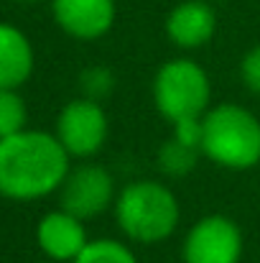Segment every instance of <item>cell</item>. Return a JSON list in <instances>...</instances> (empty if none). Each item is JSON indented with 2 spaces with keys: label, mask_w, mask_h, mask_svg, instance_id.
I'll return each instance as SVG.
<instances>
[{
  "label": "cell",
  "mask_w": 260,
  "mask_h": 263,
  "mask_svg": "<svg viewBox=\"0 0 260 263\" xmlns=\"http://www.w3.org/2000/svg\"><path fill=\"white\" fill-rule=\"evenodd\" d=\"M217 31V13L207 0H184L166 15V36L173 46L191 51L212 41Z\"/></svg>",
  "instance_id": "cell-10"
},
{
  "label": "cell",
  "mask_w": 260,
  "mask_h": 263,
  "mask_svg": "<svg viewBox=\"0 0 260 263\" xmlns=\"http://www.w3.org/2000/svg\"><path fill=\"white\" fill-rule=\"evenodd\" d=\"M202 156L230 172L260 164V120L243 105L225 102L202 118Z\"/></svg>",
  "instance_id": "cell-3"
},
{
  "label": "cell",
  "mask_w": 260,
  "mask_h": 263,
  "mask_svg": "<svg viewBox=\"0 0 260 263\" xmlns=\"http://www.w3.org/2000/svg\"><path fill=\"white\" fill-rule=\"evenodd\" d=\"M18 3H36V0H18Z\"/></svg>",
  "instance_id": "cell-18"
},
{
  "label": "cell",
  "mask_w": 260,
  "mask_h": 263,
  "mask_svg": "<svg viewBox=\"0 0 260 263\" xmlns=\"http://www.w3.org/2000/svg\"><path fill=\"white\" fill-rule=\"evenodd\" d=\"M107 133H110V123L102 102L87 97L67 102L56 118V138L67 148V154L77 159L94 156L105 146Z\"/></svg>",
  "instance_id": "cell-6"
},
{
  "label": "cell",
  "mask_w": 260,
  "mask_h": 263,
  "mask_svg": "<svg viewBox=\"0 0 260 263\" xmlns=\"http://www.w3.org/2000/svg\"><path fill=\"white\" fill-rule=\"evenodd\" d=\"M181 220L178 199L164 181H130L115 197V222L125 238L141 246L169 240Z\"/></svg>",
  "instance_id": "cell-2"
},
{
  "label": "cell",
  "mask_w": 260,
  "mask_h": 263,
  "mask_svg": "<svg viewBox=\"0 0 260 263\" xmlns=\"http://www.w3.org/2000/svg\"><path fill=\"white\" fill-rule=\"evenodd\" d=\"M240 77L250 92L260 95V46H253L240 62Z\"/></svg>",
  "instance_id": "cell-16"
},
{
  "label": "cell",
  "mask_w": 260,
  "mask_h": 263,
  "mask_svg": "<svg viewBox=\"0 0 260 263\" xmlns=\"http://www.w3.org/2000/svg\"><path fill=\"white\" fill-rule=\"evenodd\" d=\"M69 174V154L56 133L23 128L0 141V194L28 202L56 192Z\"/></svg>",
  "instance_id": "cell-1"
},
{
  "label": "cell",
  "mask_w": 260,
  "mask_h": 263,
  "mask_svg": "<svg viewBox=\"0 0 260 263\" xmlns=\"http://www.w3.org/2000/svg\"><path fill=\"white\" fill-rule=\"evenodd\" d=\"M79 89H82V97L94 100V102H102L115 89V74H112V69H107V67H89V69H85L79 74Z\"/></svg>",
  "instance_id": "cell-15"
},
{
  "label": "cell",
  "mask_w": 260,
  "mask_h": 263,
  "mask_svg": "<svg viewBox=\"0 0 260 263\" xmlns=\"http://www.w3.org/2000/svg\"><path fill=\"white\" fill-rule=\"evenodd\" d=\"M202 118H186V120L173 123V138H178L181 143L202 151Z\"/></svg>",
  "instance_id": "cell-17"
},
{
  "label": "cell",
  "mask_w": 260,
  "mask_h": 263,
  "mask_svg": "<svg viewBox=\"0 0 260 263\" xmlns=\"http://www.w3.org/2000/svg\"><path fill=\"white\" fill-rule=\"evenodd\" d=\"M33 46L28 36L10 26L0 23V87L18 89L33 74Z\"/></svg>",
  "instance_id": "cell-11"
},
{
  "label": "cell",
  "mask_w": 260,
  "mask_h": 263,
  "mask_svg": "<svg viewBox=\"0 0 260 263\" xmlns=\"http://www.w3.org/2000/svg\"><path fill=\"white\" fill-rule=\"evenodd\" d=\"M243 251V230L227 215H207L196 220L184 238L186 263H240Z\"/></svg>",
  "instance_id": "cell-5"
},
{
  "label": "cell",
  "mask_w": 260,
  "mask_h": 263,
  "mask_svg": "<svg viewBox=\"0 0 260 263\" xmlns=\"http://www.w3.org/2000/svg\"><path fill=\"white\" fill-rule=\"evenodd\" d=\"M62 192V210L72 212L79 220H92L115 204V179L99 164H82L69 169Z\"/></svg>",
  "instance_id": "cell-7"
},
{
  "label": "cell",
  "mask_w": 260,
  "mask_h": 263,
  "mask_svg": "<svg viewBox=\"0 0 260 263\" xmlns=\"http://www.w3.org/2000/svg\"><path fill=\"white\" fill-rule=\"evenodd\" d=\"M202 151L194 146L181 143L178 138H169L161 148H158V169L166 176H186L191 174V169L196 166Z\"/></svg>",
  "instance_id": "cell-12"
},
{
  "label": "cell",
  "mask_w": 260,
  "mask_h": 263,
  "mask_svg": "<svg viewBox=\"0 0 260 263\" xmlns=\"http://www.w3.org/2000/svg\"><path fill=\"white\" fill-rule=\"evenodd\" d=\"M209 100V74L191 59H171L153 77V105L171 125L186 118H202Z\"/></svg>",
  "instance_id": "cell-4"
},
{
  "label": "cell",
  "mask_w": 260,
  "mask_h": 263,
  "mask_svg": "<svg viewBox=\"0 0 260 263\" xmlns=\"http://www.w3.org/2000/svg\"><path fill=\"white\" fill-rule=\"evenodd\" d=\"M26 118H28V110L18 89L0 87V141L21 133L26 128Z\"/></svg>",
  "instance_id": "cell-14"
},
{
  "label": "cell",
  "mask_w": 260,
  "mask_h": 263,
  "mask_svg": "<svg viewBox=\"0 0 260 263\" xmlns=\"http://www.w3.org/2000/svg\"><path fill=\"white\" fill-rule=\"evenodd\" d=\"M72 263H138V258L125 243L112 238H99V240H89L85 251Z\"/></svg>",
  "instance_id": "cell-13"
},
{
  "label": "cell",
  "mask_w": 260,
  "mask_h": 263,
  "mask_svg": "<svg viewBox=\"0 0 260 263\" xmlns=\"http://www.w3.org/2000/svg\"><path fill=\"white\" fill-rule=\"evenodd\" d=\"M51 13L67 36L97 41L115 26L117 5L115 0H51Z\"/></svg>",
  "instance_id": "cell-8"
},
{
  "label": "cell",
  "mask_w": 260,
  "mask_h": 263,
  "mask_svg": "<svg viewBox=\"0 0 260 263\" xmlns=\"http://www.w3.org/2000/svg\"><path fill=\"white\" fill-rule=\"evenodd\" d=\"M36 243L54 261H74L89 243L85 220L74 217L72 212H67L62 207L54 212H46L38 220Z\"/></svg>",
  "instance_id": "cell-9"
}]
</instances>
